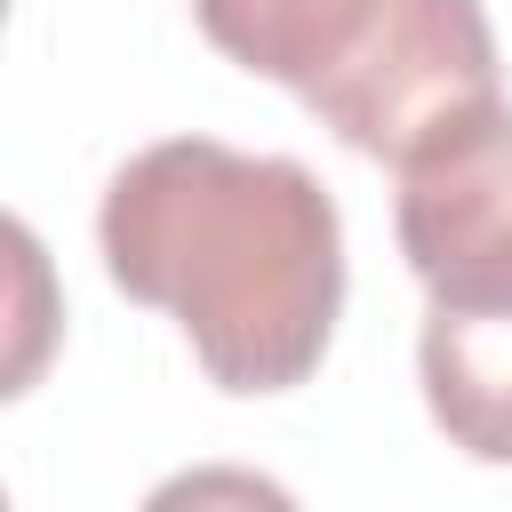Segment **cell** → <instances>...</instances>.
I'll use <instances>...</instances> for the list:
<instances>
[{
  "instance_id": "cell-6",
  "label": "cell",
  "mask_w": 512,
  "mask_h": 512,
  "mask_svg": "<svg viewBox=\"0 0 512 512\" xmlns=\"http://www.w3.org/2000/svg\"><path fill=\"white\" fill-rule=\"evenodd\" d=\"M144 512H296V496L248 464H184L144 496Z\"/></svg>"
},
{
  "instance_id": "cell-4",
  "label": "cell",
  "mask_w": 512,
  "mask_h": 512,
  "mask_svg": "<svg viewBox=\"0 0 512 512\" xmlns=\"http://www.w3.org/2000/svg\"><path fill=\"white\" fill-rule=\"evenodd\" d=\"M392 8H400V0H192L200 32H208L232 64L296 88L304 104H320V96L384 40Z\"/></svg>"
},
{
  "instance_id": "cell-5",
  "label": "cell",
  "mask_w": 512,
  "mask_h": 512,
  "mask_svg": "<svg viewBox=\"0 0 512 512\" xmlns=\"http://www.w3.org/2000/svg\"><path fill=\"white\" fill-rule=\"evenodd\" d=\"M416 376H424L432 424L464 456L512 464V304H488V312L432 304L416 336Z\"/></svg>"
},
{
  "instance_id": "cell-1",
  "label": "cell",
  "mask_w": 512,
  "mask_h": 512,
  "mask_svg": "<svg viewBox=\"0 0 512 512\" xmlns=\"http://www.w3.org/2000/svg\"><path fill=\"white\" fill-rule=\"evenodd\" d=\"M104 272L168 312L224 392H288L344 312V224L288 152L160 136L112 168L96 208Z\"/></svg>"
},
{
  "instance_id": "cell-3",
  "label": "cell",
  "mask_w": 512,
  "mask_h": 512,
  "mask_svg": "<svg viewBox=\"0 0 512 512\" xmlns=\"http://www.w3.org/2000/svg\"><path fill=\"white\" fill-rule=\"evenodd\" d=\"M496 96V32L480 0H400L384 40L312 104L320 128H336L368 160H408L424 136L456 128L464 112H488Z\"/></svg>"
},
{
  "instance_id": "cell-2",
  "label": "cell",
  "mask_w": 512,
  "mask_h": 512,
  "mask_svg": "<svg viewBox=\"0 0 512 512\" xmlns=\"http://www.w3.org/2000/svg\"><path fill=\"white\" fill-rule=\"evenodd\" d=\"M400 256L448 312L512 304V104L464 112L400 160Z\"/></svg>"
}]
</instances>
